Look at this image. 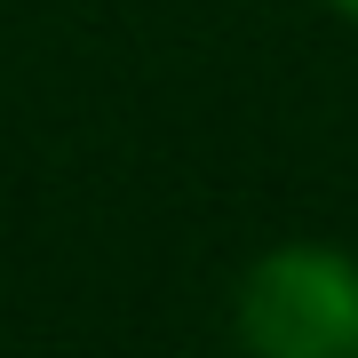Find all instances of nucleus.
<instances>
[{
    "label": "nucleus",
    "instance_id": "obj_1",
    "mask_svg": "<svg viewBox=\"0 0 358 358\" xmlns=\"http://www.w3.org/2000/svg\"><path fill=\"white\" fill-rule=\"evenodd\" d=\"M239 334L255 358H358V263L334 247H279L239 287Z\"/></svg>",
    "mask_w": 358,
    "mask_h": 358
},
{
    "label": "nucleus",
    "instance_id": "obj_2",
    "mask_svg": "<svg viewBox=\"0 0 358 358\" xmlns=\"http://www.w3.org/2000/svg\"><path fill=\"white\" fill-rule=\"evenodd\" d=\"M334 8H343V16H358V0H334Z\"/></svg>",
    "mask_w": 358,
    "mask_h": 358
}]
</instances>
